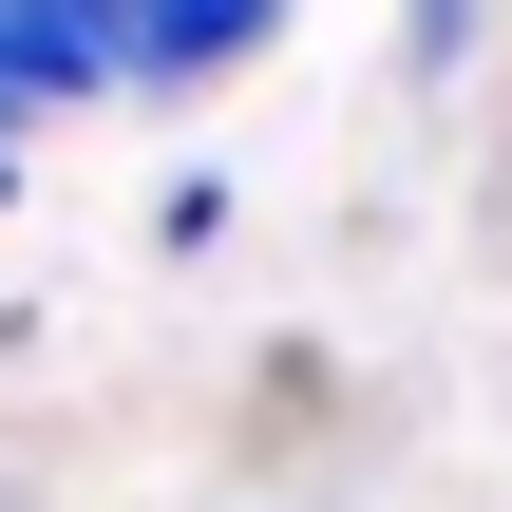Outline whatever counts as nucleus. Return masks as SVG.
<instances>
[{
	"mask_svg": "<svg viewBox=\"0 0 512 512\" xmlns=\"http://www.w3.org/2000/svg\"><path fill=\"white\" fill-rule=\"evenodd\" d=\"M266 19H285V0H133V57H152V76H209V57H247Z\"/></svg>",
	"mask_w": 512,
	"mask_h": 512,
	"instance_id": "f257e3e1",
	"label": "nucleus"
},
{
	"mask_svg": "<svg viewBox=\"0 0 512 512\" xmlns=\"http://www.w3.org/2000/svg\"><path fill=\"white\" fill-rule=\"evenodd\" d=\"M19 114H38V57H19V19H0V133H19Z\"/></svg>",
	"mask_w": 512,
	"mask_h": 512,
	"instance_id": "f03ea898",
	"label": "nucleus"
}]
</instances>
